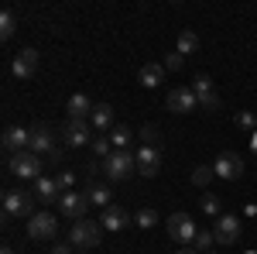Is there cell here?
I'll use <instances>...</instances> for the list:
<instances>
[{
  "label": "cell",
  "instance_id": "cell-1",
  "mask_svg": "<svg viewBox=\"0 0 257 254\" xmlns=\"http://www.w3.org/2000/svg\"><path fill=\"white\" fill-rule=\"evenodd\" d=\"M31 210H35V196L24 193V189H7L4 193V216L7 220H21V216H28L31 220Z\"/></svg>",
  "mask_w": 257,
  "mask_h": 254
},
{
  "label": "cell",
  "instance_id": "cell-2",
  "mask_svg": "<svg viewBox=\"0 0 257 254\" xmlns=\"http://www.w3.org/2000/svg\"><path fill=\"white\" fill-rule=\"evenodd\" d=\"M134 168H138V158L131 155V151H113L110 158H103V176L110 179V182H123V179H131Z\"/></svg>",
  "mask_w": 257,
  "mask_h": 254
},
{
  "label": "cell",
  "instance_id": "cell-3",
  "mask_svg": "<svg viewBox=\"0 0 257 254\" xmlns=\"http://www.w3.org/2000/svg\"><path fill=\"white\" fill-rule=\"evenodd\" d=\"M165 227H168V237H172L175 244H185V247H192V240H196V234H199L196 220L189 213H172L165 220Z\"/></svg>",
  "mask_w": 257,
  "mask_h": 254
},
{
  "label": "cell",
  "instance_id": "cell-4",
  "mask_svg": "<svg viewBox=\"0 0 257 254\" xmlns=\"http://www.w3.org/2000/svg\"><path fill=\"white\" fill-rule=\"evenodd\" d=\"M7 172L18 179H41V155L35 151H21L7 158Z\"/></svg>",
  "mask_w": 257,
  "mask_h": 254
},
{
  "label": "cell",
  "instance_id": "cell-5",
  "mask_svg": "<svg viewBox=\"0 0 257 254\" xmlns=\"http://www.w3.org/2000/svg\"><path fill=\"white\" fill-rule=\"evenodd\" d=\"M99 234H103V227H99L96 220H79V223H72V234H69V244L72 247H99Z\"/></svg>",
  "mask_w": 257,
  "mask_h": 254
},
{
  "label": "cell",
  "instance_id": "cell-6",
  "mask_svg": "<svg viewBox=\"0 0 257 254\" xmlns=\"http://www.w3.org/2000/svg\"><path fill=\"white\" fill-rule=\"evenodd\" d=\"M213 237H216V244H223V247H233L240 240V216H230V213H223L213 220Z\"/></svg>",
  "mask_w": 257,
  "mask_h": 254
},
{
  "label": "cell",
  "instance_id": "cell-7",
  "mask_svg": "<svg viewBox=\"0 0 257 254\" xmlns=\"http://www.w3.org/2000/svg\"><path fill=\"white\" fill-rule=\"evenodd\" d=\"M93 203H89V196L86 193H62V199H59V210H62V216H69L72 223H79V220H86V210H89Z\"/></svg>",
  "mask_w": 257,
  "mask_h": 254
},
{
  "label": "cell",
  "instance_id": "cell-8",
  "mask_svg": "<svg viewBox=\"0 0 257 254\" xmlns=\"http://www.w3.org/2000/svg\"><path fill=\"white\" fill-rule=\"evenodd\" d=\"M55 234H59V220L48 213H35L31 220H28V237L31 240H55Z\"/></svg>",
  "mask_w": 257,
  "mask_h": 254
},
{
  "label": "cell",
  "instance_id": "cell-9",
  "mask_svg": "<svg viewBox=\"0 0 257 254\" xmlns=\"http://www.w3.org/2000/svg\"><path fill=\"white\" fill-rule=\"evenodd\" d=\"M165 103H168L172 114H192V110H199V97H196L192 86H178V90H172Z\"/></svg>",
  "mask_w": 257,
  "mask_h": 254
},
{
  "label": "cell",
  "instance_id": "cell-10",
  "mask_svg": "<svg viewBox=\"0 0 257 254\" xmlns=\"http://www.w3.org/2000/svg\"><path fill=\"white\" fill-rule=\"evenodd\" d=\"M213 172H216L219 179H226V182H237V179L243 176V161H240V155H233V151H223V155L213 161Z\"/></svg>",
  "mask_w": 257,
  "mask_h": 254
},
{
  "label": "cell",
  "instance_id": "cell-11",
  "mask_svg": "<svg viewBox=\"0 0 257 254\" xmlns=\"http://www.w3.org/2000/svg\"><path fill=\"white\" fill-rule=\"evenodd\" d=\"M4 151H7V155L31 151V131H28V127H7V131H4Z\"/></svg>",
  "mask_w": 257,
  "mask_h": 254
},
{
  "label": "cell",
  "instance_id": "cell-12",
  "mask_svg": "<svg viewBox=\"0 0 257 254\" xmlns=\"http://www.w3.org/2000/svg\"><path fill=\"white\" fill-rule=\"evenodd\" d=\"M192 90H196L199 107H202V110H219V97L213 93V79L206 76V72H199V76L192 79Z\"/></svg>",
  "mask_w": 257,
  "mask_h": 254
},
{
  "label": "cell",
  "instance_id": "cell-13",
  "mask_svg": "<svg viewBox=\"0 0 257 254\" xmlns=\"http://www.w3.org/2000/svg\"><path fill=\"white\" fill-rule=\"evenodd\" d=\"M134 158H138V172L141 176H158V168H161V155H158V148L155 144H141L138 151H134Z\"/></svg>",
  "mask_w": 257,
  "mask_h": 254
},
{
  "label": "cell",
  "instance_id": "cell-14",
  "mask_svg": "<svg viewBox=\"0 0 257 254\" xmlns=\"http://www.w3.org/2000/svg\"><path fill=\"white\" fill-rule=\"evenodd\" d=\"M131 220H134V216L127 213V210H120V206H106L103 216H99V227L110 230V234H117V230H127V227H131Z\"/></svg>",
  "mask_w": 257,
  "mask_h": 254
},
{
  "label": "cell",
  "instance_id": "cell-15",
  "mask_svg": "<svg viewBox=\"0 0 257 254\" xmlns=\"http://www.w3.org/2000/svg\"><path fill=\"white\" fill-rule=\"evenodd\" d=\"M89 120H69L65 124V144L69 148H82V144H93V137H89Z\"/></svg>",
  "mask_w": 257,
  "mask_h": 254
},
{
  "label": "cell",
  "instance_id": "cell-16",
  "mask_svg": "<svg viewBox=\"0 0 257 254\" xmlns=\"http://www.w3.org/2000/svg\"><path fill=\"white\" fill-rule=\"evenodd\" d=\"M11 69H14V76H18V79H31L35 72H38V52H35V48H21Z\"/></svg>",
  "mask_w": 257,
  "mask_h": 254
},
{
  "label": "cell",
  "instance_id": "cell-17",
  "mask_svg": "<svg viewBox=\"0 0 257 254\" xmlns=\"http://www.w3.org/2000/svg\"><path fill=\"white\" fill-rule=\"evenodd\" d=\"M165 65L161 62H148V65H141V72H138V82L144 86V90H155V86H161L165 82Z\"/></svg>",
  "mask_w": 257,
  "mask_h": 254
},
{
  "label": "cell",
  "instance_id": "cell-18",
  "mask_svg": "<svg viewBox=\"0 0 257 254\" xmlns=\"http://www.w3.org/2000/svg\"><path fill=\"white\" fill-rule=\"evenodd\" d=\"M31 151L35 155H55V137H52V131L48 127H31Z\"/></svg>",
  "mask_w": 257,
  "mask_h": 254
},
{
  "label": "cell",
  "instance_id": "cell-19",
  "mask_svg": "<svg viewBox=\"0 0 257 254\" xmlns=\"http://www.w3.org/2000/svg\"><path fill=\"white\" fill-rule=\"evenodd\" d=\"M89 124L96 127L99 134L113 131V107H110V103H96V107H93V117H89Z\"/></svg>",
  "mask_w": 257,
  "mask_h": 254
},
{
  "label": "cell",
  "instance_id": "cell-20",
  "mask_svg": "<svg viewBox=\"0 0 257 254\" xmlns=\"http://www.w3.org/2000/svg\"><path fill=\"white\" fill-rule=\"evenodd\" d=\"M69 117L72 120H89L93 117V103H89L86 93H72V97H69Z\"/></svg>",
  "mask_w": 257,
  "mask_h": 254
},
{
  "label": "cell",
  "instance_id": "cell-21",
  "mask_svg": "<svg viewBox=\"0 0 257 254\" xmlns=\"http://www.w3.org/2000/svg\"><path fill=\"white\" fill-rule=\"evenodd\" d=\"M35 196H38V199H45V203H59V199H62V189H59V182H55V179L41 176V179H35Z\"/></svg>",
  "mask_w": 257,
  "mask_h": 254
},
{
  "label": "cell",
  "instance_id": "cell-22",
  "mask_svg": "<svg viewBox=\"0 0 257 254\" xmlns=\"http://www.w3.org/2000/svg\"><path fill=\"white\" fill-rule=\"evenodd\" d=\"M175 52H178V55H196V52H199V35L185 28V31L178 35V48H175Z\"/></svg>",
  "mask_w": 257,
  "mask_h": 254
},
{
  "label": "cell",
  "instance_id": "cell-23",
  "mask_svg": "<svg viewBox=\"0 0 257 254\" xmlns=\"http://www.w3.org/2000/svg\"><path fill=\"white\" fill-rule=\"evenodd\" d=\"M110 144H113V151H131V127H113Z\"/></svg>",
  "mask_w": 257,
  "mask_h": 254
},
{
  "label": "cell",
  "instance_id": "cell-24",
  "mask_svg": "<svg viewBox=\"0 0 257 254\" xmlns=\"http://www.w3.org/2000/svg\"><path fill=\"white\" fill-rule=\"evenodd\" d=\"M14 31H18V14L7 7L4 14H0V38L7 41V38H14Z\"/></svg>",
  "mask_w": 257,
  "mask_h": 254
},
{
  "label": "cell",
  "instance_id": "cell-25",
  "mask_svg": "<svg viewBox=\"0 0 257 254\" xmlns=\"http://www.w3.org/2000/svg\"><path fill=\"white\" fill-rule=\"evenodd\" d=\"M86 196H89V203H93V206H103V210L110 206V189H106V186H89Z\"/></svg>",
  "mask_w": 257,
  "mask_h": 254
},
{
  "label": "cell",
  "instance_id": "cell-26",
  "mask_svg": "<svg viewBox=\"0 0 257 254\" xmlns=\"http://www.w3.org/2000/svg\"><path fill=\"white\" fill-rule=\"evenodd\" d=\"M199 206H202V213H209V216H223L219 210H223V203H219V196L213 193H206L202 199H199Z\"/></svg>",
  "mask_w": 257,
  "mask_h": 254
},
{
  "label": "cell",
  "instance_id": "cell-27",
  "mask_svg": "<svg viewBox=\"0 0 257 254\" xmlns=\"http://www.w3.org/2000/svg\"><path fill=\"white\" fill-rule=\"evenodd\" d=\"M93 151H96L99 158H110L113 155V144H110V134H99V137H93V144H89Z\"/></svg>",
  "mask_w": 257,
  "mask_h": 254
},
{
  "label": "cell",
  "instance_id": "cell-28",
  "mask_svg": "<svg viewBox=\"0 0 257 254\" xmlns=\"http://www.w3.org/2000/svg\"><path fill=\"white\" fill-rule=\"evenodd\" d=\"M213 240H216V237H213V230H199L196 240H192V251H196V254L209 251V247H213Z\"/></svg>",
  "mask_w": 257,
  "mask_h": 254
},
{
  "label": "cell",
  "instance_id": "cell-29",
  "mask_svg": "<svg viewBox=\"0 0 257 254\" xmlns=\"http://www.w3.org/2000/svg\"><path fill=\"white\" fill-rule=\"evenodd\" d=\"M134 223H138V227H144V230H148V227H155V223H158V213H155V210H148V206H144V210H138V213H134Z\"/></svg>",
  "mask_w": 257,
  "mask_h": 254
},
{
  "label": "cell",
  "instance_id": "cell-30",
  "mask_svg": "<svg viewBox=\"0 0 257 254\" xmlns=\"http://www.w3.org/2000/svg\"><path fill=\"white\" fill-rule=\"evenodd\" d=\"M55 182H59V189H62V193H72V189H76V176H72L69 168H62L59 176H55Z\"/></svg>",
  "mask_w": 257,
  "mask_h": 254
},
{
  "label": "cell",
  "instance_id": "cell-31",
  "mask_svg": "<svg viewBox=\"0 0 257 254\" xmlns=\"http://www.w3.org/2000/svg\"><path fill=\"white\" fill-rule=\"evenodd\" d=\"M213 176H216V172H213V165H202V168H196V172H192V182H196V186H206Z\"/></svg>",
  "mask_w": 257,
  "mask_h": 254
},
{
  "label": "cell",
  "instance_id": "cell-32",
  "mask_svg": "<svg viewBox=\"0 0 257 254\" xmlns=\"http://www.w3.org/2000/svg\"><path fill=\"white\" fill-rule=\"evenodd\" d=\"M254 124H257V117H254V114H247V110H240V114H237V127H243V131H250Z\"/></svg>",
  "mask_w": 257,
  "mask_h": 254
},
{
  "label": "cell",
  "instance_id": "cell-33",
  "mask_svg": "<svg viewBox=\"0 0 257 254\" xmlns=\"http://www.w3.org/2000/svg\"><path fill=\"white\" fill-rule=\"evenodd\" d=\"M182 59H185V55H178V52H172V55H168V59L161 62V65H165L168 72H175V69H182Z\"/></svg>",
  "mask_w": 257,
  "mask_h": 254
},
{
  "label": "cell",
  "instance_id": "cell-34",
  "mask_svg": "<svg viewBox=\"0 0 257 254\" xmlns=\"http://www.w3.org/2000/svg\"><path fill=\"white\" fill-rule=\"evenodd\" d=\"M48 254H76V251H72V244H65V240H55Z\"/></svg>",
  "mask_w": 257,
  "mask_h": 254
},
{
  "label": "cell",
  "instance_id": "cell-35",
  "mask_svg": "<svg viewBox=\"0 0 257 254\" xmlns=\"http://www.w3.org/2000/svg\"><path fill=\"white\" fill-rule=\"evenodd\" d=\"M141 134H144V144H155V141H158V131H155L151 124H148V127H144Z\"/></svg>",
  "mask_w": 257,
  "mask_h": 254
},
{
  "label": "cell",
  "instance_id": "cell-36",
  "mask_svg": "<svg viewBox=\"0 0 257 254\" xmlns=\"http://www.w3.org/2000/svg\"><path fill=\"white\" fill-rule=\"evenodd\" d=\"M250 151L257 155V127H254V134H250Z\"/></svg>",
  "mask_w": 257,
  "mask_h": 254
},
{
  "label": "cell",
  "instance_id": "cell-37",
  "mask_svg": "<svg viewBox=\"0 0 257 254\" xmlns=\"http://www.w3.org/2000/svg\"><path fill=\"white\" fill-rule=\"evenodd\" d=\"M175 254H196V251H192V247H182V251H175Z\"/></svg>",
  "mask_w": 257,
  "mask_h": 254
},
{
  "label": "cell",
  "instance_id": "cell-38",
  "mask_svg": "<svg viewBox=\"0 0 257 254\" xmlns=\"http://www.w3.org/2000/svg\"><path fill=\"white\" fill-rule=\"evenodd\" d=\"M0 254H14V251H11V247H0Z\"/></svg>",
  "mask_w": 257,
  "mask_h": 254
},
{
  "label": "cell",
  "instance_id": "cell-39",
  "mask_svg": "<svg viewBox=\"0 0 257 254\" xmlns=\"http://www.w3.org/2000/svg\"><path fill=\"white\" fill-rule=\"evenodd\" d=\"M82 254H93V251H82Z\"/></svg>",
  "mask_w": 257,
  "mask_h": 254
},
{
  "label": "cell",
  "instance_id": "cell-40",
  "mask_svg": "<svg viewBox=\"0 0 257 254\" xmlns=\"http://www.w3.org/2000/svg\"><path fill=\"white\" fill-rule=\"evenodd\" d=\"M209 254H216V251H209Z\"/></svg>",
  "mask_w": 257,
  "mask_h": 254
}]
</instances>
